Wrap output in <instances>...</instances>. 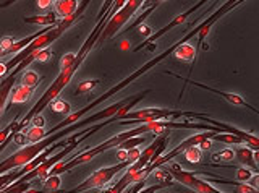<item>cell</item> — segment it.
Segmentation results:
<instances>
[{"label": "cell", "instance_id": "obj_11", "mask_svg": "<svg viewBox=\"0 0 259 193\" xmlns=\"http://www.w3.org/2000/svg\"><path fill=\"white\" fill-rule=\"evenodd\" d=\"M78 5H79V0H55V4H54L57 17H62V18L71 17V15L78 10Z\"/></svg>", "mask_w": 259, "mask_h": 193}, {"label": "cell", "instance_id": "obj_7", "mask_svg": "<svg viewBox=\"0 0 259 193\" xmlns=\"http://www.w3.org/2000/svg\"><path fill=\"white\" fill-rule=\"evenodd\" d=\"M185 83H188V85H193V86H196V88H201V90H204V91H209V93H214L217 96H221V98H224L229 104H233V106H240V107H246V109H251L254 112V114H257V109H254L251 104H248L245 99L241 98V96L238 94H235V93H227V91H221V90H215V88H210L207 85H202V83H198V82H194V80H188V78H185Z\"/></svg>", "mask_w": 259, "mask_h": 193}, {"label": "cell", "instance_id": "obj_2", "mask_svg": "<svg viewBox=\"0 0 259 193\" xmlns=\"http://www.w3.org/2000/svg\"><path fill=\"white\" fill-rule=\"evenodd\" d=\"M143 133H146L144 125L140 124L136 128H133V130L121 132V133H118V135H115V136H112V138L105 140L104 143L97 144V146H94V148H91V149H86V151H83V152H79V155L73 156L70 161H67V163H65V161H59V163H55L51 169H49L47 175H60V174H63V172H68V171H71V169H75L76 166H81V164L89 163V161H91L93 158H96L97 155H101V152L107 151V149H112V148H117L121 141H125V140H128V138H132V136L143 135Z\"/></svg>", "mask_w": 259, "mask_h": 193}, {"label": "cell", "instance_id": "obj_23", "mask_svg": "<svg viewBox=\"0 0 259 193\" xmlns=\"http://www.w3.org/2000/svg\"><path fill=\"white\" fill-rule=\"evenodd\" d=\"M60 175H47L44 182V188L49 191H55L60 188Z\"/></svg>", "mask_w": 259, "mask_h": 193}, {"label": "cell", "instance_id": "obj_12", "mask_svg": "<svg viewBox=\"0 0 259 193\" xmlns=\"http://www.w3.org/2000/svg\"><path fill=\"white\" fill-rule=\"evenodd\" d=\"M174 54L178 60L186 62V63H191V62H194V59H196V49H194L191 44H188V41L178 46L174 51Z\"/></svg>", "mask_w": 259, "mask_h": 193}, {"label": "cell", "instance_id": "obj_29", "mask_svg": "<svg viewBox=\"0 0 259 193\" xmlns=\"http://www.w3.org/2000/svg\"><path fill=\"white\" fill-rule=\"evenodd\" d=\"M126 152H128V161H130V163H135V161L138 159V158H140V148H138V146H135V148H130V149H126Z\"/></svg>", "mask_w": 259, "mask_h": 193}, {"label": "cell", "instance_id": "obj_1", "mask_svg": "<svg viewBox=\"0 0 259 193\" xmlns=\"http://www.w3.org/2000/svg\"><path fill=\"white\" fill-rule=\"evenodd\" d=\"M107 17H102L101 20H97V25H96V28L93 29V33L89 34V37L86 39V43L83 44V47L78 51V54H76V59H75V62H73V65L71 67H68V68H63V70H60V73H59V76L55 78V82L47 88V91L42 94V98H40L34 106H32V109L28 112L26 115H24L21 120H18V124H16V128H15V132H23L24 128H26V125L31 122V119L34 117L36 114H40L49 104H51L55 98H59V94L65 90V86H67L70 82H71V78H73V75H75V71L81 67V63L84 62V59L88 57V54L91 52V49L96 46V43H97V39H99V34H101V31L104 29V26H105V23H107Z\"/></svg>", "mask_w": 259, "mask_h": 193}, {"label": "cell", "instance_id": "obj_35", "mask_svg": "<svg viewBox=\"0 0 259 193\" xmlns=\"http://www.w3.org/2000/svg\"><path fill=\"white\" fill-rule=\"evenodd\" d=\"M136 28H140V33H141V34L144 33L146 36H151V29H149L148 26H146L144 23H141V25H140V26H136Z\"/></svg>", "mask_w": 259, "mask_h": 193}, {"label": "cell", "instance_id": "obj_25", "mask_svg": "<svg viewBox=\"0 0 259 193\" xmlns=\"http://www.w3.org/2000/svg\"><path fill=\"white\" fill-rule=\"evenodd\" d=\"M253 175V171L246 167H237V172H235V180L237 182H248Z\"/></svg>", "mask_w": 259, "mask_h": 193}, {"label": "cell", "instance_id": "obj_3", "mask_svg": "<svg viewBox=\"0 0 259 193\" xmlns=\"http://www.w3.org/2000/svg\"><path fill=\"white\" fill-rule=\"evenodd\" d=\"M201 112L190 110H177V109H160V107H148V109H136L128 110L125 117L118 120L121 125H140L144 122H154V120H172V119H196Z\"/></svg>", "mask_w": 259, "mask_h": 193}, {"label": "cell", "instance_id": "obj_34", "mask_svg": "<svg viewBox=\"0 0 259 193\" xmlns=\"http://www.w3.org/2000/svg\"><path fill=\"white\" fill-rule=\"evenodd\" d=\"M115 158H117L118 163H121V161H126V159H128V152H126V149H121V148H118V149H117V155H115Z\"/></svg>", "mask_w": 259, "mask_h": 193}, {"label": "cell", "instance_id": "obj_27", "mask_svg": "<svg viewBox=\"0 0 259 193\" xmlns=\"http://www.w3.org/2000/svg\"><path fill=\"white\" fill-rule=\"evenodd\" d=\"M49 59H51V49L49 47H44V49H40L36 52V57L34 60H39V62H47Z\"/></svg>", "mask_w": 259, "mask_h": 193}, {"label": "cell", "instance_id": "obj_31", "mask_svg": "<svg viewBox=\"0 0 259 193\" xmlns=\"http://www.w3.org/2000/svg\"><path fill=\"white\" fill-rule=\"evenodd\" d=\"M115 2V0H105L104 2V5H102V9L99 10V15H97V20H101L105 13H107L109 10H110V7H112V4Z\"/></svg>", "mask_w": 259, "mask_h": 193}, {"label": "cell", "instance_id": "obj_17", "mask_svg": "<svg viewBox=\"0 0 259 193\" xmlns=\"http://www.w3.org/2000/svg\"><path fill=\"white\" fill-rule=\"evenodd\" d=\"M182 155L185 156V159L188 161V163H191V164H198V163H201V159H202V151L199 149V146H188L186 148Z\"/></svg>", "mask_w": 259, "mask_h": 193}, {"label": "cell", "instance_id": "obj_18", "mask_svg": "<svg viewBox=\"0 0 259 193\" xmlns=\"http://www.w3.org/2000/svg\"><path fill=\"white\" fill-rule=\"evenodd\" d=\"M24 135H26V140L31 141V143H36L39 140H42L44 136H46V130H44V127H29L28 128V132H24Z\"/></svg>", "mask_w": 259, "mask_h": 193}, {"label": "cell", "instance_id": "obj_20", "mask_svg": "<svg viewBox=\"0 0 259 193\" xmlns=\"http://www.w3.org/2000/svg\"><path fill=\"white\" fill-rule=\"evenodd\" d=\"M21 177V174H20V171H8V172H4V174H0V191H2V188L4 187H7L8 183H12V182H15L16 179H20Z\"/></svg>", "mask_w": 259, "mask_h": 193}, {"label": "cell", "instance_id": "obj_15", "mask_svg": "<svg viewBox=\"0 0 259 193\" xmlns=\"http://www.w3.org/2000/svg\"><path fill=\"white\" fill-rule=\"evenodd\" d=\"M210 140H214V141H221V143H227V144H241V143H245L243 141L240 136L237 135H233V133H225V132H217L214 133L212 136H210Z\"/></svg>", "mask_w": 259, "mask_h": 193}, {"label": "cell", "instance_id": "obj_36", "mask_svg": "<svg viewBox=\"0 0 259 193\" xmlns=\"http://www.w3.org/2000/svg\"><path fill=\"white\" fill-rule=\"evenodd\" d=\"M7 73H10V71L7 70V63L5 62H0V78H4Z\"/></svg>", "mask_w": 259, "mask_h": 193}, {"label": "cell", "instance_id": "obj_5", "mask_svg": "<svg viewBox=\"0 0 259 193\" xmlns=\"http://www.w3.org/2000/svg\"><path fill=\"white\" fill-rule=\"evenodd\" d=\"M167 171L172 174V177L177 182H180L182 185H185V187H188V188L198 191V193H221L215 187H212L209 182L198 179V177L194 175L193 172L182 169V166L178 163H170L167 166Z\"/></svg>", "mask_w": 259, "mask_h": 193}, {"label": "cell", "instance_id": "obj_13", "mask_svg": "<svg viewBox=\"0 0 259 193\" xmlns=\"http://www.w3.org/2000/svg\"><path fill=\"white\" fill-rule=\"evenodd\" d=\"M24 23L28 25H39V26H55L57 23V13H47V15H34V17H24Z\"/></svg>", "mask_w": 259, "mask_h": 193}, {"label": "cell", "instance_id": "obj_6", "mask_svg": "<svg viewBox=\"0 0 259 193\" xmlns=\"http://www.w3.org/2000/svg\"><path fill=\"white\" fill-rule=\"evenodd\" d=\"M37 52V51H36ZM36 52H31L29 55L24 60H21L18 65H16L10 73H7L5 76H4V80L0 82V115H2V112H4V109H5V106H7V101H8V96H10V93H12V90H13V86H15V83H16V76H18L21 71L26 68L29 63L34 60V57H36Z\"/></svg>", "mask_w": 259, "mask_h": 193}, {"label": "cell", "instance_id": "obj_37", "mask_svg": "<svg viewBox=\"0 0 259 193\" xmlns=\"http://www.w3.org/2000/svg\"><path fill=\"white\" fill-rule=\"evenodd\" d=\"M4 57V49H2V46H0V59Z\"/></svg>", "mask_w": 259, "mask_h": 193}, {"label": "cell", "instance_id": "obj_22", "mask_svg": "<svg viewBox=\"0 0 259 193\" xmlns=\"http://www.w3.org/2000/svg\"><path fill=\"white\" fill-rule=\"evenodd\" d=\"M49 106H51V109L54 110V112H57V114H70V104L68 102H65V101H59V99H54L51 104H49Z\"/></svg>", "mask_w": 259, "mask_h": 193}, {"label": "cell", "instance_id": "obj_33", "mask_svg": "<svg viewBox=\"0 0 259 193\" xmlns=\"http://www.w3.org/2000/svg\"><path fill=\"white\" fill-rule=\"evenodd\" d=\"M52 2L54 0H36V4L40 10H49L52 7Z\"/></svg>", "mask_w": 259, "mask_h": 193}, {"label": "cell", "instance_id": "obj_9", "mask_svg": "<svg viewBox=\"0 0 259 193\" xmlns=\"http://www.w3.org/2000/svg\"><path fill=\"white\" fill-rule=\"evenodd\" d=\"M235 151V158H237L240 163L251 169L254 174H257V164H256V159H254V149H251L249 146H241V144H237V148L233 149Z\"/></svg>", "mask_w": 259, "mask_h": 193}, {"label": "cell", "instance_id": "obj_28", "mask_svg": "<svg viewBox=\"0 0 259 193\" xmlns=\"http://www.w3.org/2000/svg\"><path fill=\"white\" fill-rule=\"evenodd\" d=\"M15 44V37H10V36H5V37H2L0 39V46H2V49H4V52L5 51H8L10 47Z\"/></svg>", "mask_w": 259, "mask_h": 193}, {"label": "cell", "instance_id": "obj_4", "mask_svg": "<svg viewBox=\"0 0 259 193\" xmlns=\"http://www.w3.org/2000/svg\"><path fill=\"white\" fill-rule=\"evenodd\" d=\"M130 164V161H121V163H117L115 166H110V167H102L99 171H96L94 174H91L88 177V179L78 185L76 188H73V191H84V190H91V188H104L105 185H107L113 177H115L120 171H123L126 169Z\"/></svg>", "mask_w": 259, "mask_h": 193}, {"label": "cell", "instance_id": "obj_21", "mask_svg": "<svg viewBox=\"0 0 259 193\" xmlns=\"http://www.w3.org/2000/svg\"><path fill=\"white\" fill-rule=\"evenodd\" d=\"M148 141V138H141L140 135L138 136H132V138H128V140H125V141H121L120 144H118V148H121V149H130V148H135V146H140L141 143H146Z\"/></svg>", "mask_w": 259, "mask_h": 193}, {"label": "cell", "instance_id": "obj_24", "mask_svg": "<svg viewBox=\"0 0 259 193\" xmlns=\"http://www.w3.org/2000/svg\"><path fill=\"white\" fill-rule=\"evenodd\" d=\"M99 83H101V80H88V82H83V83L78 85L76 93L78 94H83V93H88V91H93Z\"/></svg>", "mask_w": 259, "mask_h": 193}, {"label": "cell", "instance_id": "obj_14", "mask_svg": "<svg viewBox=\"0 0 259 193\" xmlns=\"http://www.w3.org/2000/svg\"><path fill=\"white\" fill-rule=\"evenodd\" d=\"M149 174L154 177V179H156V182H159V185H162V188L174 185V177H172V174L167 171V169L156 167V169H152Z\"/></svg>", "mask_w": 259, "mask_h": 193}, {"label": "cell", "instance_id": "obj_16", "mask_svg": "<svg viewBox=\"0 0 259 193\" xmlns=\"http://www.w3.org/2000/svg\"><path fill=\"white\" fill-rule=\"evenodd\" d=\"M40 82H42V76H39L34 70H26V68H24V73L21 76V83L23 85L31 86V88H37Z\"/></svg>", "mask_w": 259, "mask_h": 193}, {"label": "cell", "instance_id": "obj_10", "mask_svg": "<svg viewBox=\"0 0 259 193\" xmlns=\"http://www.w3.org/2000/svg\"><path fill=\"white\" fill-rule=\"evenodd\" d=\"M34 90L36 88H31V86H26V85L21 83L18 86H13V90H12L10 96H8V99H10L12 104H24V102L29 101Z\"/></svg>", "mask_w": 259, "mask_h": 193}, {"label": "cell", "instance_id": "obj_30", "mask_svg": "<svg viewBox=\"0 0 259 193\" xmlns=\"http://www.w3.org/2000/svg\"><path fill=\"white\" fill-rule=\"evenodd\" d=\"M13 141L16 144H20V146H23V144H26V135H24V132H15L13 133Z\"/></svg>", "mask_w": 259, "mask_h": 193}, {"label": "cell", "instance_id": "obj_26", "mask_svg": "<svg viewBox=\"0 0 259 193\" xmlns=\"http://www.w3.org/2000/svg\"><path fill=\"white\" fill-rule=\"evenodd\" d=\"M75 59H76V54H73V52L71 54H65L63 57L60 59V70L71 67L73 62H75Z\"/></svg>", "mask_w": 259, "mask_h": 193}, {"label": "cell", "instance_id": "obj_8", "mask_svg": "<svg viewBox=\"0 0 259 193\" xmlns=\"http://www.w3.org/2000/svg\"><path fill=\"white\" fill-rule=\"evenodd\" d=\"M207 2H209V0H199V2H198L196 5H193L191 9H188L186 12H183V13L178 15V17H175L165 28H162V29L157 31V33H154V34L148 36V39H146V43H156V39L162 37V36H164V34L167 33V31H170V29H174V28H177V26L183 25V23H185L186 20H188L194 12H198V10L201 9V7H202V5H206ZM146 43H143V44H146Z\"/></svg>", "mask_w": 259, "mask_h": 193}, {"label": "cell", "instance_id": "obj_32", "mask_svg": "<svg viewBox=\"0 0 259 193\" xmlns=\"http://www.w3.org/2000/svg\"><path fill=\"white\" fill-rule=\"evenodd\" d=\"M29 124H32L34 127H44L46 125V120H44V117L40 115V114H36L34 117L31 119V122Z\"/></svg>", "mask_w": 259, "mask_h": 193}, {"label": "cell", "instance_id": "obj_19", "mask_svg": "<svg viewBox=\"0 0 259 193\" xmlns=\"http://www.w3.org/2000/svg\"><path fill=\"white\" fill-rule=\"evenodd\" d=\"M235 159V151L230 148H225L219 152H214L212 155V161L214 163H230V161Z\"/></svg>", "mask_w": 259, "mask_h": 193}]
</instances>
